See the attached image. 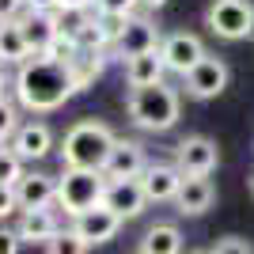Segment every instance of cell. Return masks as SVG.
Returning <instances> with one entry per match:
<instances>
[{
	"instance_id": "obj_6",
	"label": "cell",
	"mask_w": 254,
	"mask_h": 254,
	"mask_svg": "<svg viewBox=\"0 0 254 254\" xmlns=\"http://www.w3.org/2000/svg\"><path fill=\"white\" fill-rule=\"evenodd\" d=\"M216 163H220V148L209 137H186L175 148V167L182 179H209Z\"/></svg>"
},
{
	"instance_id": "obj_27",
	"label": "cell",
	"mask_w": 254,
	"mask_h": 254,
	"mask_svg": "<svg viewBox=\"0 0 254 254\" xmlns=\"http://www.w3.org/2000/svg\"><path fill=\"white\" fill-rule=\"evenodd\" d=\"M209 254H254L251 239H239V235H224V239H216V247H212Z\"/></svg>"
},
{
	"instance_id": "obj_31",
	"label": "cell",
	"mask_w": 254,
	"mask_h": 254,
	"mask_svg": "<svg viewBox=\"0 0 254 254\" xmlns=\"http://www.w3.org/2000/svg\"><path fill=\"white\" fill-rule=\"evenodd\" d=\"M23 239L19 232H11V228H0V254H19Z\"/></svg>"
},
{
	"instance_id": "obj_13",
	"label": "cell",
	"mask_w": 254,
	"mask_h": 254,
	"mask_svg": "<svg viewBox=\"0 0 254 254\" xmlns=\"http://www.w3.org/2000/svg\"><path fill=\"white\" fill-rule=\"evenodd\" d=\"M179 186H182V175L175 163H148L144 175H140V190L148 197V205H163V201H175L179 197Z\"/></svg>"
},
{
	"instance_id": "obj_15",
	"label": "cell",
	"mask_w": 254,
	"mask_h": 254,
	"mask_svg": "<svg viewBox=\"0 0 254 254\" xmlns=\"http://www.w3.org/2000/svg\"><path fill=\"white\" fill-rule=\"evenodd\" d=\"M15 23H19L23 38H27V50H31V57H46V50H50L53 38H57L53 11H31V8H27Z\"/></svg>"
},
{
	"instance_id": "obj_23",
	"label": "cell",
	"mask_w": 254,
	"mask_h": 254,
	"mask_svg": "<svg viewBox=\"0 0 254 254\" xmlns=\"http://www.w3.org/2000/svg\"><path fill=\"white\" fill-rule=\"evenodd\" d=\"M87 23H91V11H84V8H57V11H53V27H57V34L72 38V42L84 34Z\"/></svg>"
},
{
	"instance_id": "obj_32",
	"label": "cell",
	"mask_w": 254,
	"mask_h": 254,
	"mask_svg": "<svg viewBox=\"0 0 254 254\" xmlns=\"http://www.w3.org/2000/svg\"><path fill=\"white\" fill-rule=\"evenodd\" d=\"M23 11H27V4H23V0H0V19H4V23L19 19Z\"/></svg>"
},
{
	"instance_id": "obj_38",
	"label": "cell",
	"mask_w": 254,
	"mask_h": 254,
	"mask_svg": "<svg viewBox=\"0 0 254 254\" xmlns=\"http://www.w3.org/2000/svg\"><path fill=\"white\" fill-rule=\"evenodd\" d=\"M193 254H209V251H193Z\"/></svg>"
},
{
	"instance_id": "obj_37",
	"label": "cell",
	"mask_w": 254,
	"mask_h": 254,
	"mask_svg": "<svg viewBox=\"0 0 254 254\" xmlns=\"http://www.w3.org/2000/svg\"><path fill=\"white\" fill-rule=\"evenodd\" d=\"M251 193H254V175H251Z\"/></svg>"
},
{
	"instance_id": "obj_24",
	"label": "cell",
	"mask_w": 254,
	"mask_h": 254,
	"mask_svg": "<svg viewBox=\"0 0 254 254\" xmlns=\"http://www.w3.org/2000/svg\"><path fill=\"white\" fill-rule=\"evenodd\" d=\"M87 251H91V247H87L72 228H61V232L46 243V254H87Z\"/></svg>"
},
{
	"instance_id": "obj_14",
	"label": "cell",
	"mask_w": 254,
	"mask_h": 254,
	"mask_svg": "<svg viewBox=\"0 0 254 254\" xmlns=\"http://www.w3.org/2000/svg\"><path fill=\"white\" fill-rule=\"evenodd\" d=\"M15 201H19L23 212L57 205V179H53V175H42V171H27V175L15 182Z\"/></svg>"
},
{
	"instance_id": "obj_4",
	"label": "cell",
	"mask_w": 254,
	"mask_h": 254,
	"mask_svg": "<svg viewBox=\"0 0 254 254\" xmlns=\"http://www.w3.org/2000/svg\"><path fill=\"white\" fill-rule=\"evenodd\" d=\"M106 193V175L103 171H72L64 167L61 179H57V205H61L68 216H80L87 209H99Z\"/></svg>"
},
{
	"instance_id": "obj_3",
	"label": "cell",
	"mask_w": 254,
	"mask_h": 254,
	"mask_svg": "<svg viewBox=\"0 0 254 254\" xmlns=\"http://www.w3.org/2000/svg\"><path fill=\"white\" fill-rule=\"evenodd\" d=\"M126 110H129V118H133L137 129L167 133V129H175V122H179L182 99H179V91L163 80V84H152V87H129Z\"/></svg>"
},
{
	"instance_id": "obj_39",
	"label": "cell",
	"mask_w": 254,
	"mask_h": 254,
	"mask_svg": "<svg viewBox=\"0 0 254 254\" xmlns=\"http://www.w3.org/2000/svg\"><path fill=\"white\" fill-rule=\"evenodd\" d=\"M0 27H4V19H0Z\"/></svg>"
},
{
	"instance_id": "obj_9",
	"label": "cell",
	"mask_w": 254,
	"mask_h": 254,
	"mask_svg": "<svg viewBox=\"0 0 254 254\" xmlns=\"http://www.w3.org/2000/svg\"><path fill=\"white\" fill-rule=\"evenodd\" d=\"M205 53H209L205 42L197 38V34H190V31L163 34V42H159V57H163V64H167V72H179V76H186Z\"/></svg>"
},
{
	"instance_id": "obj_30",
	"label": "cell",
	"mask_w": 254,
	"mask_h": 254,
	"mask_svg": "<svg viewBox=\"0 0 254 254\" xmlns=\"http://www.w3.org/2000/svg\"><path fill=\"white\" fill-rule=\"evenodd\" d=\"M11 212H19V201H15V186H0V220H8Z\"/></svg>"
},
{
	"instance_id": "obj_34",
	"label": "cell",
	"mask_w": 254,
	"mask_h": 254,
	"mask_svg": "<svg viewBox=\"0 0 254 254\" xmlns=\"http://www.w3.org/2000/svg\"><path fill=\"white\" fill-rule=\"evenodd\" d=\"M61 8H84V11H91V8H95V0H61Z\"/></svg>"
},
{
	"instance_id": "obj_22",
	"label": "cell",
	"mask_w": 254,
	"mask_h": 254,
	"mask_svg": "<svg viewBox=\"0 0 254 254\" xmlns=\"http://www.w3.org/2000/svg\"><path fill=\"white\" fill-rule=\"evenodd\" d=\"M31 57V50H27V38H23L19 23L11 19L0 27V64H23Z\"/></svg>"
},
{
	"instance_id": "obj_35",
	"label": "cell",
	"mask_w": 254,
	"mask_h": 254,
	"mask_svg": "<svg viewBox=\"0 0 254 254\" xmlns=\"http://www.w3.org/2000/svg\"><path fill=\"white\" fill-rule=\"evenodd\" d=\"M163 4H167V0H137V8H140V11H159Z\"/></svg>"
},
{
	"instance_id": "obj_29",
	"label": "cell",
	"mask_w": 254,
	"mask_h": 254,
	"mask_svg": "<svg viewBox=\"0 0 254 254\" xmlns=\"http://www.w3.org/2000/svg\"><path fill=\"white\" fill-rule=\"evenodd\" d=\"M137 0H95V11H106V15H133Z\"/></svg>"
},
{
	"instance_id": "obj_17",
	"label": "cell",
	"mask_w": 254,
	"mask_h": 254,
	"mask_svg": "<svg viewBox=\"0 0 254 254\" xmlns=\"http://www.w3.org/2000/svg\"><path fill=\"white\" fill-rule=\"evenodd\" d=\"M212 201H216L212 179H182L179 197H175V205H179L182 216H201V212L212 209Z\"/></svg>"
},
{
	"instance_id": "obj_28",
	"label": "cell",
	"mask_w": 254,
	"mask_h": 254,
	"mask_svg": "<svg viewBox=\"0 0 254 254\" xmlns=\"http://www.w3.org/2000/svg\"><path fill=\"white\" fill-rule=\"evenodd\" d=\"M15 106L8 103V99H0V144H4V140L8 137H15Z\"/></svg>"
},
{
	"instance_id": "obj_5",
	"label": "cell",
	"mask_w": 254,
	"mask_h": 254,
	"mask_svg": "<svg viewBox=\"0 0 254 254\" xmlns=\"http://www.w3.org/2000/svg\"><path fill=\"white\" fill-rule=\"evenodd\" d=\"M205 27L224 42H239L254 34V4L251 0H212L205 8Z\"/></svg>"
},
{
	"instance_id": "obj_8",
	"label": "cell",
	"mask_w": 254,
	"mask_h": 254,
	"mask_svg": "<svg viewBox=\"0 0 254 254\" xmlns=\"http://www.w3.org/2000/svg\"><path fill=\"white\" fill-rule=\"evenodd\" d=\"M228 80H232L228 64H224L220 57L205 53L201 61L182 76V87H186V95H190V99H216L224 87H228Z\"/></svg>"
},
{
	"instance_id": "obj_12",
	"label": "cell",
	"mask_w": 254,
	"mask_h": 254,
	"mask_svg": "<svg viewBox=\"0 0 254 254\" xmlns=\"http://www.w3.org/2000/svg\"><path fill=\"white\" fill-rule=\"evenodd\" d=\"M103 205L114 212V216H122V220H133V216L144 212L148 197H144V190H140V179H118V182H106Z\"/></svg>"
},
{
	"instance_id": "obj_18",
	"label": "cell",
	"mask_w": 254,
	"mask_h": 254,
	"mask_svg": "<svg viewBox=\"0 0 254 254\" xmlns=\"http://www.w3.org/2000/svg\"><path fill=\"white\" fill-rule=\"evenodd\" d=\"M15 232H19L23 243H42L46 247L53 235L61 232V220H57L53 209H27L19 216V228H15Z\"/></svg>"
},
{
	"instance_id": "obj_11",
	"label": "cell",
	"mask_w": 254,
	"mask_h": 254,
	"mask_svg": "<svg viewBox=\"0 0 254 254\" xmlns=\"http://www.w3.org/2000/svg\"><path fill=\"white\" fill-rule=\"evenodd\" d=\"M122 216H114V212L106 209V205H99V209H87V212H80L72 220V232L84 239L87 247H99V243H110L118 232H122Z\"/></svg>"
},
{
	"instance_id": "obj_33",
	"label": "cell",
	"mask_w": 254,
	"mask_h": 254,
	"mask_svg": "<svg viewBox=\"0 0 254 254\" xmlns=\"http://www.w3.org/2000/svg\"><path fill=\"white\" fill-rule=\"evenodd\" d=\"M31 11H57L61 8V0H23Z\"/></svg>"
},
{
	"instance_id": "obj_10",
	"label": "cell",
	"mask_w": 254,
	"mask_h": 254,
	"mask_svg": "<svg viewBox=\"0 0 254 254\" xmlns=\"http://www.w3.org/2000/svg\"><path fill=\"white\" fill-rule=\"evenodd\" d=\"M144 167H148V159H144V148H140L137 140H126L118 137L114 148H110V156H106V182H118V179H140L144 175Z\"/></svg>"
},
{
	"instance_id": "obj_7",
	"label": "cell",
	"mask_w": 254,
	"mask_h": 254,
	"mask_svg": "<svg viewBox=\"0 0 254 254\" xmlns=\"http://www.w3.org/2000/svg\"><path fill=\"white\" fill-rule=\"evenodd\" d=\"M159 42H163V34H159V27L148 15H129L126 31L118 34V42L110 46V53L122 57V64H126V61H133V57H140V53L159 50Z\"/></svg>"
},
{
	"instance_id": "obj_20",
	"label": "cell",
	"mask_w": 254,
	"mask_h": 254,
	"mask_svg": "<svg viewBox=\"0 0 254 254\" xmlns=\"http://www.w3.org/2000/svg\"><path fill=\"white\" fill-rule=\"evenodd\" d=\"M106 57H110V53H99V50H76V57L64 64V68H68V76H72V87H76V91L91 87L99 76H103Z\"/></svg>"
},
{
	"instance_id": "obj_36",
	"label": "cell",
	"mask_w": 254,
	"mask_h": 254,
	"mask_svg": "<svg viewBox=\"0 0 254 254\" xmlns=\"http://www.w3.org/2000/svg\"><path fill=\"white\" fill-rule=\"evenodd\" d=\"M4 87H8V76H4V64H0V99H4Z\"/></svg>"
},
{
	"instance_id": "obj_21",
	"label": "cell",
	"mask_w": 254,
	"mask_h": 254,
	"mask_svg": "<svg viewBox=\"0 0 254 254\" xmlns=\"http://www.w3.org/2000/svg\"><path fill=\"white\" fill-rule=\"evenodd\" d=\"M137 254H182V232L175 224H167V220L152 224L148 232L140 235V251Z\"/></svg>"
},
{
	"instance_id": "obj_1",
	"label": "cell",
	"mask_w": 254,
	"mask_h": 254,
	"mask_svg": "<svg viewBox=\"0 0 254 254\" xmlns=\"http://www.w3.org/2000/svg\"><path fill=\"white\" fill-rule=\"evenodd\" d=\"M11 87H15L19 106L34 110V114H50V110L64 106L68 99L76 95L68 68L57 64V61H50V57H27V61L19 64V72H15V84H11Z\"/></svg>"
},
{
	"instance_id": "obj_2",
	"label": "cell",
	"mask_w": 254,
	"mask_h": 254,
	"mask_svg": "<svg viewBox=\"0 0 254 254\" xmlns=\"http://www.w3.org/2000/svg\"><path fill=\"white\" fill-rule=\"evenodd\" d=\"M114 133L106 122H95V118H84L76 122L61 140V163L72 171H103L106 156L114 148Z\"/></svg>"
},
{
	"instance_id": "obj_26",
	"label": "cell",
	"mask_w": 254,
	"mask_h": 254,
	"mask_svg": "<svg viewBox=\"0 0 254 254\" xmlns=\"http://www.w3.org/2000/svg\"><path fill=\"white\" fill-rule=\"evenodd\" d=\"M91 11H95V8H91ZM126 19H129V15H106V11H95V23H99V31H103V38L110 46L118 42V34L126 31Z\"/></svg>"
},
{
	"instance_id": "obj_19",
	"label": "cell",
	"mask_w": 254,
	"mask_h": 254,
	"mask_svg": "<svg viewBox=\"0 0 254 254\" xmlns=\"http://www.w3.org/2000/svg\"><path fill=\"white\" fill-rule=\"evenodd\" d=\"M163 76H167V64H163V57H159V50L140 53V57L126 61V84H129V87H152V84H163Z\"/></svg>"
},
{
	"instance_id": "obj_25",
	"label": "cell",
	"mask_w": 254,
	"mask_h": 254,
	"mask_svg": "<svg viewBox=\"0 0 254 254\" xmlns=\"http://www.w3.org/2000/svg\"><path fill=\"white\" fill-rule=\"evenodd\" d=\"M27 171H23V159L11 148H0V186H15Z\"/></svg>"
},
{
	"instance_id": "obj_16",
	"label": "cell",
	"mask_w": 254,
	"mask_h": 254,
	"mask_svg": "<svg viewBox=\"0 0 254 254\" xmlns=\"http://www.w3.org/2000/svg\"><path fill=\"white\" fill-rule=\"evenodd\" d=\"M11 152L19 159H46L53 152V129L46 122H27V126L15 129L11 137Z\"/></svg>"
}]
</instances>
